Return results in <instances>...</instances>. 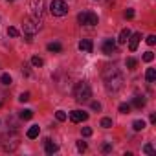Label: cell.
<instances>
[{
    "instance_id": "19",
    "label": "cell",
    "mask_w": 156,
    "mask_h": 156,
    "mask_svg": "<svg viewBox=\"0 0 156 156\" xmlns=\"http://www.w3.org/2000/svg\"><path fill=\"white\" fill-rule=\"evenodd\" d=\"M31 118H33V110L26 108V110H22V112H20V119H31Z\"/></svg>"
},
{
    "instance_id": "15",
    "label": "cell",
    "mask_w": 156,
    "mask_h": 156,
    "mask_svg": "<svg viewBox=\"0 0 156 156\" xmlns=\"http://www.w3.org/2000/svg\"><path fill=\"white\" fill-rule=\"evenodd\" d=\"M145 79H147L149 83H152V81L156 79V70H154V68H147V72H145Z\"/></svg>"
},
{
    "instance_id": "13",
    "label": "cell",
    "mask_w": 156,
    "mask_h": 156,
    "mask_svg": "<svg viewBox=\"0 0 156 156\" xmlns=\"http://www.w3.org/2000/svg\"><path fill=\"white\" fill-rule=\"evenodd\" d=\"M129 37H130V30H129V28H125V30H121V33H119V39H118V42H119V44H125V42L129 41Z\"/></svg>"
},
{
    "instance_id": "33",
    "label": "cell",
    "mask_w": 156,
    "mask_h": 156,
    "mask_svg": "<svg viewBox=\"0 0 156 156\" xmlns=\"http://www.w3.org/2000/svg\"><path fill=\"white\" fill-rule=\"evenodd\" d=\"M125 17L127 19H134V9H127L125 11Z\"/></svg>"
},
{
    "instance_id": "32",
    "label": "cell",
    "mask_w": 156,
    "mask_h": 156,
    "mask_svg": "<svg viewBox=\"0 0 156 156\" xmlns=\"http://www.w3.org/2000/svg\"><path fill=\"white\" fill-rule=\"evenodd\" d=\"M101 151H103V152H110V151H112V145H110V143H105V145L101 147Z\"/></svg>"
},
{
    "instance_id": "7",
    "label": "cell",
    "mask_w": 156,
    "mask_h": 156,
    "mask_svg": "<svg viewBox=\"0 0 156 156\" xmlns=\"http://www.w3.org/2000/svg\"><path fill=\"white\" fill-rule=\"evenodd\" d=\"M70 119L73 123H81V121H87L88 119V114L85 110H72L70 112Z\"/></svg>"
},
{
    "instance_id": "34",
    "label": "cell",
    "mask_w": 156,
    "mask_h": 156,
    "mask_svg": "<svg viewBox=\"0 0 156 156\" xmlns=\"http://www.w3.org/2000/svg\"><path fill=\"white\" fill-rule=\"evenodd\" d=\"M92 110H101V103H98V101H92Z\"/></svg>"
},
{
    "instance_id": "29",
    "label": "cell",
    "mask_w": 156,
    "mask_h": 156,
    "mask_svg": "<svg viewBox=\"0 0 156 156\" xmlns=\"http://www.w3.org/2000/svg\"><path fill=\"white\" fill-rule=\"evenodd\" d=\"M143 152H147V154H152V152H154V149H152V145H151V143H147V145L143 147Z\"/></svg>"
},
{
    "instance_id": "20",
    "label": "cell",
    "mask_w": 156,
    "mask_h": 156,
    "mask_svg": "<svg viewBox=\"0 0 156 156\" xmlns=\"http://www.w3.org/2000/svg\"><path fill=\"white\" fill-rule=\"evenodd\" d=\"M0 83H2V85H11V75L9 73H2V77H0Z\"/></svg>"
},
{
    "instance_id": "16",
    "label": "cell",
    "mask_w": 156,
    "mask_h": 156,
    "mask_svg": "<svg viewBox=\"0 0 156 156\" xmlns=\"http://www.w3.org/2000/svg\"><path fill=\"white\" fill-rule=\"evenodd\" d=\"M48 51H53V53H61L62 51V46L59 42H50L48 44Z\"/></svg>"
},
{
    "instance_id": "4",
    "label": "cell",
    "mask_w": 156,
    "mask_h": 156,
    "mask_svg": "<svg viewBox=\"0 0 156 156\" xmlns=\"http://www.w3.org/2000/svg\"><path fill=\"white\" fill-rule=\"evenodd\" d=\"M50 11H51L53 17H64L68 13V4L64 2V0H51Z\"/></svg>"
},
{
    "instance_id": "1",
    "label": "cell",
    "mask_w": 156,
    "mask_h": 156,
    "mask_svg": "<svg viewBox=\"0 0 156 156\" xmlns=\"http://www.w3.org/2000/svg\"><path fill=\"white\" fill-rule=\"evenodd\" d=\"M103 81H105V88L108 92H118L123 87V75L118 68H107L103 72Z\"/></svg>"
},
{
    "instance_id": "9",
    "label": "cell",
    "mask_w": 156,
    "mask_h": 156,
    "mask_svg": "<svg viewBox=\"0 0 156 156\" xmlns=\"http://www.w3.org/2000/svg\"><path fill=\"white\" fill-rule=\"evenodd\" d=\"M140 41H141V33H130V37H129V41H127V42H129V50H130V51H136Z\"/></svg>"
},
{
    "instance_id": "31",
    "label": "cell",
    "mask_w": 156,
    "mask_h": 156,
    "mask_svg": "<svg viewBox=\"0 0 156 156\" xmlns=\"http://www.w3.org/2000/svg\"><path fill=\"white\" fill-rule=\"evenodd\" d=\"M28 99H30V94H28V92L20 94V98H19V101H22V103H24V101H28Z\"/></svg>"
},
{
    "instance_id": "18",
    "label": "cell",
    "mask_w": 156,
    "mask_h": 156,
    "mask_svg": "<svg viewBox=\"0 0 156 156\" xmlns=\"http://www.w3.org/2000/svg\"><path fill=\"white\" fill-rule=\"evenodd\" d=\"M132 129H134V130H143V129H145V121H143V119H136V121L132 123Z\"/></svg>"
},
{
    "instance_id": "30",
    "label": "cell",
    "mask_w": 156,
    "mask_h": 156,
    "mask_svg": "<svg viewBox=\"0 0 156 156\" xmlns=\"http://www.w3.org/2000/svg\"><path fill=\"white\" fill-rule=\"evenodd\" d=\"M77 149H79L81 152H85L87 151V143L85 141H77Z\"/></svg>"
},
{
    "instance_id": "22",
    "label": "cell",
    "mask_w": 156,
    "mask_h": 156,
    "mask_svg": "<svg viewBox=\"0 0 156 156\" xmlns=\"http://www.w3.org/2000/svg\"><path fill=\"white\" fill-rule=\"evenodd\" d=\"M99 125H101L103 129H110V127H112V119H110V118H103Z\"/></svg>"
},
{
    "instance_id": "35",
    "label": "cell",
    "mask_w": 156,
    "mask_h": 156,
    "mask_svg": "<svg viewBox=\"0 0 156 156\" xmlns=\"http://www.w3.org/2000/svg\"><path fill=\"white\" fill-rule=\"evenodd\" d=\"M151 123H152V125L156 123V114H151Z\"/></svg>"
},
{
    "instance_id": "3",
    "label": "cell",
    "mask_w": 156,
    "mask_h": 156,
    "mask_svg": "<svg viewBox=\"0 0 156 156\" xmlns=\"http://www.w3.org/2000/svg\"><path fill=\"white\" fill-rule=\"evenodd\" d=\"M73 98H75L77 103L88 101V99L92 98V88H90V85H88L87 81H79V83L75 85V88H73Z\"/></svg>"
},
{
    "instance_id": "5",
    "label": "cell",
    "mask_w": 156,
    "mask_h": 156,
    "mask_svg": "<svg viewBox=\"0 0 156 156\" xmlns=\"http://www.w3.org/2000/svg\"><path fill=\"white\" fill-rule=\"evenodd\" d=\"M77 22L85 24V26H96L98 24V15L92 13V11H83V13L77 15Z\"/></svg>"
},
{
    "instance_id": "36",
    "label": "cell",
    "mask_w": 156,
    "mask_h": 156,
    "mask_svg": "<svg viewBox=\"0 0 156 156\" xmlns=\"http://www.w3.org/2000/svg\"><path fill=\"white\" fill-rule=\"evenodd\" d=\"M8 2H13V0H8Z\"/></svg>"
},
{
    "instance_id": "10",
    "label": "cell",
    "mask_w": 156,
    "mask_h": 156,
    "mask_svg": "<svg viewBox=\"0 0 156 156\" xmlns=\"http://www.w3.org/2000/svg\"><path fill=\"white\" fill-rule=\"evenodd\" d=\"M79 50H81V51H85V53H92V50H94L92 41H88V39L81 41V42H79Z\"/></svg>"
},
{
    "instance_id": "6",
    "label": "cell",
    "mask_w": 156,
    "mask_h": 156,
    "mask_svg": "<svg viewBox=\"0 0 156 156\" xmlns=\"http://www.w3.org/2000/svg\"><path fill=\"white\" fill-rule=\"evenodd\" d=\"M30 13L33 19H41L44 13V0H31L30 2Z\"/></svg>"
},
{
    "instance_id": "24",
    "label": "cell",
    "mask_w": 156,
    "mask_h": 156,
    "mask_svg": "<svg viewBox=\"0 0 156 156\" xmlns=\"http://www.w3.org/2000/svg\"><path fill=\"white\" fill-rule=\"evenodd\" d=\"M152 59H154V53H152V51H145V55H143V61H145V62H151Z\"/></svg>"
},
{
    "instance_id": "25",
    "label": "cell",
    "mask_w": 156,
    "mask_h": 156,
    "mask_svg": "<svg viewBox=\"0 0 156 156\" xmlns=\"http://www.w3.org/2000/svg\"><path fill=\"white\" fill-rule=\"evenodd\" d=\"M55 118H57L59 121H64V119H66V112H64V110H57V114H55Z\"/></svg>"
},
{
    "instance_id": "17",
    "label": "cell",
    "mask_w": 156,
    "mask_h": 156,
    "mask_svg": "<svg viewBox=\"0 0 156 156\" xmlns=\"http://www.w3.org/2000/svg\"><path fill=\"white\" fill-rule=\"evenodd\" d=\"M125 66H127V68H129V70H134V68H136V66H138V61H136V59H134V57H129V59H127V61H125Z\"/></svg>"
},
{
    "instance_id": "2",
    "label": "cell",
    "mask_w": 156,
    "mask_h": 156,
    "mask_svg": "<svg viewBox=\"0 0 156 156\" xmlns=\"http://www.w3.org/2000/svg\"><path fill=\"white\" fill-rule=\"evenodd\" d=\"M41 28H42L41 19H33V17L26 19L24 24H22V30H24V37H26V41L31 42V41H33V35H35L37 31H41Z\"/></svg>"
},
{
    "instance_id": "37",
    "label": "cell",
    "mask_w": 156,
    "mask_h": 156,
    "mask_svg": "<svg viewBox=\"0 0 156 156\" xmlns=\"http://www.w3.org/2000/svg\"><path fill=\"white\" fill-rule=\"evenodd\" d=\"M0 107H2V103H0Z\"/></svg>"
},
{
    "instance_id": "27",
    "label": "cell",
    "mask_w": 156,
    "mask_h": 156,
    "mask_svg": "<svg viewBox=\"0 0 156 156\" xmlns=\"http://www.w3.org/2000/svg\"><path fill=\"white\" fill-rule=\"evenodd\" d=\"M8 35H9V37H17V35H19L17 28H8Z\"/></svg>"
},
{
    "instance_id": "21",
    "label": "cell",
    "mask_w": 156,
    "mask_h": 156,
    "mask_svg": "<svg viewBox=\"0 0 156 156\" xmlns=\"http://www.w3.org/2000/svg\"><path fill=\"white\" fill-rule=\"evenodd\" d=\"M31 64H33V66H37V68H41V66L44 64V61H42L41 57H37V55H35V57H31Z\"/></svg>"
},
{
    "instance_id": "14",
    "label": "cell",
    "mask_w": 156,
    "mask_h": 156,
    "mask_svg": "<svg viewBox=\"0 0 156 156\" xmlns=\"http://www.w3.org/2000/svg\"><path fill=\"white\" fill-rule=\"evenodd\" d=\"M132 105H134L136 108H143V107H145V98H143V96H136V98H132Z\"/></svg>"
},
{
    "instance_id": "8",
    "label": "cell",
    "mask_w": 156,
    "mask_h": 156,
    "mask_svg": "<svg viewBox=\"0 0 156 156\" xmlns=\"http://www.w3.org/2000/svg\"><path fill=\"white\" fill-rule=\"evenodd\" d=\"M101 50H103L105 55H112V53L116 51V41H114V39H105Z\"/></svg>"
},
{
    "instance_id": "28",
    "label": "cell",
    "mask_w": 156,
    "mask_h": 156,
    "mask_svg": "<svg viewBox=\"0 0 156 156\" xmlns=\"http://www.w3.org/2000/svg\"><path fill=\"white\" fill-rule=\"evenodd\" d=\"M147 44H149V46L156 44V35H149V37H147Z\"/></svg>"
},
{
    "instance_id": "23",
    "label": "cell",
    "mask_w": 156,
    "mask_h": 156,
    "mask_svg": "<svg viewBox=\"0 0 156 156\" xmlns=\"http://www.w3.org/2000/svg\"><path fill=\"white\" fill-rule=\"evenodd\" d=\"M119 112L129 114V112H130V105H129V103H121V105H119Z\"/></svg>"
},
{
    "instance_id": "11",
    "label": "cell",
    "mask_w": 156,
    "mask_h": 156,
    "mask_svg": "<svg viewBox=\"0 0 156 156\" xmlns=\"http://www.w3.org/2000/svg\"><path fill=\"white\" fill-rule=\"evenodd\" d=\"M44 151H46V154H53V152L59 151V147H57V143H53L51 140H44Z\"/></svg>"
},
{
    "instance_id": "12",
    "label": "cell",
    "mask_w": 156,
    "mask_h": 156,
    "mask_svg": "<svg viewBox=\"0 0 156 156\" xmlns=\"http://www.w3.org/2000/svg\"><path fill=\"white\" fill-rule=\"evenodd\" d=\"M39 134H41V127H39V125H31V127L28 129V132H26V136H28L30 140H35Z\"/></svg>"
},
{
    "instance_id": "26",
    "label": "cell",
    "mask_w": 156,
    "mask_h": 156,
    "mask_svg": "<svg viewBox=\"0 0 156 156\" xmlns=\"http://www.w3.org/2000/svg\"><path fill=\"white\" fill-rule=\"evenodd\" d=\"M81 134H83L85 138H88V136H92V129H90V127H83V130H81Z\"/></svg>"
}]
</instances>
